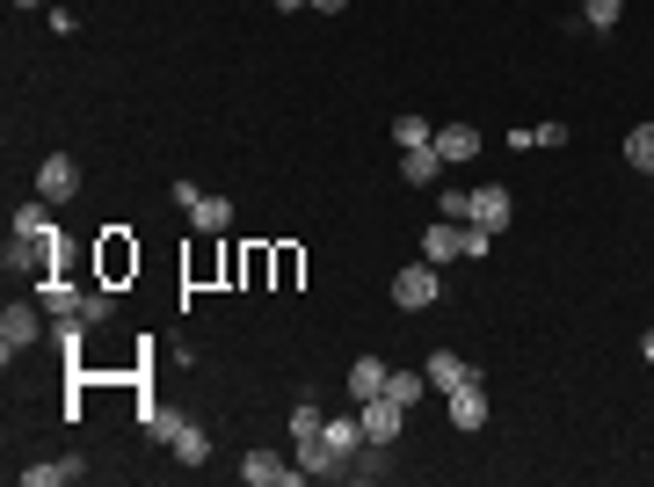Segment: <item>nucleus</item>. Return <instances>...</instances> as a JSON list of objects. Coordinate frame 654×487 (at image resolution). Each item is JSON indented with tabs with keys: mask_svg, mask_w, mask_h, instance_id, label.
<instances>
[{
	"mask_svg": "<svg viewBox=\"0 0 654 487\" xmlns=\"http://www.w3.org/2000/svg\"><path fill=\"white\" fill-rule=\"evenodd\" d=\"M320 437H328V451L342 459V473H349V459L371 444V437H363V414H328V422H320Z\"/></svg>",
	"mask_w": 654,
	"mask_h": 487,
	"instance_id": "8",
	"label": "nucleus"
},
{
	"mask_svg": "<svg viewBox=\"0 0 654 487\" xmlns=\"http://www.w3.org/2000/svg\"><path fill=\"white\" fill-rule=\"evenodd\" d=\"M37 335H44V306H23V298H15V306L0 313V357L15 364L23 349H37Z\"/></svg>",
	"mask_w": 654,
	"mask_h": 487,
	"instance_id": "4",
	"label": "nucleus"
},
{
	"mask_svg": "<svg viewBox=\"0 0 654 487\" xmlns=\"http://www.w3.org/2000/svg\"><path fill=\"white\" fill-rule=\"evenodd\" d=\"M110 313H117V298H110V292H88V298H80V320H110Z\"/></svg>",
	"mask_w": 654,
	"mask_h": 487,
	"instance_id": "27",
	"label": "nucleus"
},
{
	"mask_svg": "<svg viewBox=\"0 0 654 487\" xmlns=\"http://www.w3.org/2000/svg\"><path fill=\"white\" fill-rule=\"evenodd\" d=\"M509 219H516V196H509L502 182H480V190L465 196V226H480V233H509Z\"/></svg>",
	"mask_w": 654,
	"mask_h": 487,
	"instance_id": "2",
	"label": "nucleus"
},
{
	"mask_svg": "<svg viewBox=\"0 0 654 487\" xmlns=\"http://www.w3.org/2000/svg\"><path fill=\"white\" fill-rule=\"evenodd\" d=\"M626 168L632 175H654V124H632V131H626Z\"/></svg>",
	"mask_w": 654,
	"mask_h": 487,
	"instance_id": "19",
	"label": "nucleus"
},
{
	"mask_svg": "<svg viewBox=\"0 0 654 487\" xmlns=\"http://www.w3.org/2000/svg\"><path fill=\"white\" fill-rule=\"evenodd\" d=\"M175 430H182V414L175 408H145V437L153 444H175Z\"/></svg>",
	"mask_w": 654,
	"mask_h": 487,
	"instance_id": "23",
	"label": "nucleus"
},
{
	"mask_svg": "<svg viewBox=\"0 0 654 487\" xmlns=\"http://www.w3.org/2000/svg\"><path fill=\"white\" fill-rule=\"evenodd\" d=\"M306 8H313V15H342V8H349V0H306Z\"/></svg>",
	"mask_w": 654,
	"mask_h": 487,
	"instance_id": "30",
	"label": "nucleus"
},
{
	"mask_svg": "<svg viewBox=\"0 0 654 487\" xmlns=\"http://www.w3.org/2000/svg\"><path fill=\"white\" fill-rule=\"evenodd\" d=\"M444 408H451V430H480L487 422V386L480 379H465V386L444 393Z\"/></svg>",
	"mask_w": 654,
	"mask_h": 487,
	"instance_id": "10",
	"label": "nucleus"
},
{
	"mask_svg": "<svg viewBox=\"0 0 654 487\" xmlns=\"http://www.w3.org/2000/svg\"><path fill=\"white\" fill-rule=\"evenodd\" d=\"M88 465L80 459H44V465H23V487H66V480H80Z\"/></svg>",
	"mask_w": 654,
	"mask_h": 487,
	"instance_id": "15",
	"label": "nucleus"
},
{
	"mask_svg": "<svg viewBox=\"0 0 654 487\" xmlns=\"http://www.w3.org/2000/svg\"><path fill=\"white\" fill-rule=\"evenodd\" d=\"M422 371H429V386H436V393H451V386H465V379H480V371L465 364L459 349H436V357H429Z\"/></svg>",
	"mask_w": 654,
	"mask_h": 487,
	"instance_id": "13",
	"label": "nucleus"
},
{
	"mask_svg": "<svg viewBox=\"0 0 654 487\" xmlns=\"http://www.w3.org/2000/svg\"><path fill=\"white\" fill-rule=\"evenodd\" d=\"M436 298H444L436 262H408L400 277H393V306H400V313H422V306H436Z\"/></svg>",
	"mask_w": 654,
	"mask_h": 487,
	"instance_id": "3",
	"label": "nucleus"
},
{
	"mask_svg": "<svg viewBox=\"0 0 654 487\" xmlns=\"http://www.w3.org/2000/svg\"><path fill=\"white\" fill-rule=\"evenodd\" d=\"M393 139H400V153H414V146H429L436 139V124L429 117H393Z\"/></svg>",
	"mask_w": 654,
	"mask_h": 487,
	"instance_id": "21",
	"label": "nucleus"
},
{
	"mask_svg": "<svg viewBox=\"0 0 654 487\" xmlns=\"http://www.w3.org/2000/svg\"><path fill=\"white\" fill-rule=\"evenodd\" d=\"M422 386H429V371H393V379H386V400L414 408V400H422Z\"/></svg>",
	"mask_w": 654,
	"mask_h": 487,
	"instance_id": "20",
	"label": "nucleus"
},
{
	"mask_svg": "<svg viewBox=\"0 0 654 487\" xmlns=\"http://www.w3.org/2000/svg\"><path fill=\"white\" fill-rule=\"evenodd\" d=\"M436 175H444V153H436V146L400 153V182H414V190H422V182H436Z\"/></svg>",
	"mask_w": 654,
	"mask_h": 487,
	"instance_id": "17",
	"label": "nucleus"
},
{
	"mask_svg": "<svg viewBox=\"0 0 654 487\" xmlns=\"http://www.w3.org/2000/svg\"><path fill=\"white\" fill-rule=\"evenodd\" d=\"M640 357H647V364H654V328H647V335H640Z\"/></svg>",
	"mask_w": 654,
	"mask_h": 487,
	"instance_id": "31",
	"label": "nucleus"
},
{
	"mask_svg": "<svg viewBox=\"0 0 654 487\" xmlns=\"http://www.w3.org/2000/svg\"><path fill=\"white\" fill-rule=\"evenodd\" d=\"M80 298H88V292H73L66 277H44V284H37V306H44L51 320H66V313H80Z\"/></svg>",
	"mask_w": 654,
	"mask_h": 487,
	"instance_id": "14",
	"label": "nucleus"
},
{
	"mask_svg": "<svg viewBox=\"0 0 654 487\" xmlns=\"http://www.w3.org/2000/svg\"><path fill=\"white\" fill-rule=\"evenodd\" d=\"M241 480H247V487H298L306 473H298V459H277V451H247V459H241Z\"/></svg>",
	"mask_w": 654,
	"mask_h": 487,
	"instance_id": "5",
	"label": "nucleus"
},
{
	"mask_svg": "<svg viewBox=\"0 0 654 487\" xmlns=\"http://www.w3.org/2000/svg\"><path fill=\"white\" fill-rule=\"evenodd\" d=\"M386 379H393L386 357H363V364L349 371V400H379V393H386Z\"/></svg>",
	"mask_w": 654,
	"mask_h": 487,
	"instance_id": "16",
	"label": "nucleus"
},
{
	"mask_svg": "<svg viewBox=\"0 0 654 487\" xmlns=\"http://www.w3.org/2000/svg\"><path fill=\"white\" fill-rule=\"evenodd\" d=\"M175 204L190 212V226H196V233H226V226H233V204H226V196H211V190H196L190 175L175 182Z\"/></svg>",
	"mask_w": 654,
	"mask_h": 487,
	"instance_id": "1",
	"label": "nucleus"
},
{
	"mask_svg": "<svg viewBox=\"0 0 654 487\" xmlns=\"http://www.w3.org/2000/svg\"><path fill=\"white\" fill-rule=\"evenodd\" d=\"M320 422H328V414H320V408H313V393H306V400L291 408V437H306V430H320Z\"/></svg>",
	"mask_w": 654,
	"mask_h": 487,
	"instance_id": "25",
	"label": "nucleus"
},
{
	"mask_svg": "<svg viewBox=\"0 0 654 487\" xmlns=\"http://www.w3.org/2000/svg\"><path fill=\"white\" fill-rule=\"evenodd\" d=\"M15 241H59V233H51V204H44V196L15 212Z\"/></svg>",
	"mask_w": 654,
	"mask_h": 487,
	"instance_id": "18",
	"label": "nucleus"
},
{
	"mask_svg": "<svg viewBox=\"0 0 654 487\" xmlns=\"http://www.w3.org/2000/svg\"><path fill=\"white\" fill-rule=\"evenodd\" d=\"M269 8H284V15H298V8H306V0H269Z\"/></svg>",
	"mask_w": 654,
	"mask_h": 487,
	"instance_id": "32",
	"label": "nucleus"
},
{
	"mask_svg": "<svg viewBox=\"0 0 654 487\" xmlns=\"http://www.w3.org/2000/svg\"><path fill=\"white\" fill-rule=\"evenodd\" d=\"M451 255H465V226L459 219H436L429 233H422V262H451Z\"/></svg>",
	"mask_w": 654,
	"mask_h": 487,
	"instance_id": "12",
	"label": "nucleus"
},
{
	"mask_svg": "<svg viewBox=\"0 0 654 487\" xmlns=\"http://www.w3.org/2000/svg\"><path fill=\"white\" fill-rule=\"evenodd\" d=\"M436 153H444V168H465V161H480V131L473 124H436Z\"/></svg>",
	"mask_w": 654,
	"mask_h": 487,
	"instance_id": "9",
	"label": "nucleus"
},
{
	"mask_svg": "<svg viewBox=\"0 0 654 487\" xmlns=\"http://www.w3.org/2000/svg\"><path fill=\"white\" fill-rule=\"evenodd\" d=\"M357 414H363V437H371V451H386L393 437H400V400H386V393H379V400H357Z\"/></svg>",
	"mask_w": 654,
	"mask_h": 487,
	"instance_id": "7",
	"label": "nucleus"
},
{
	"mask_svg": "<svg viewBox=\"0 0 654 487\" xmlns=\"http://www.w3.org/2000/svg\"><path fill=\"white\" fill-rule=\"evenodd\" d=\"M487 247H495V233H480V226H465V255H473V262H487Z\"/></svg>",
	"mask_w": 654,
	"mask_h": 487,
	"instance_id": "29",
	"label": "nucleus"
},
{
	"mask_svg": "<svg viewBox=\"0 0 654 487\" xmlns=\"http://www.w3.org/2000/svg\"><path fill=\"white\" fill-rule=\"evenodd\" d=\"M204 451H211V437H204L196 422H182V430H175V459H182V465H204Z\"/></svg>",
	"mask_w": 654,
	"mask_h": 487,
	"instance_id": "22",
	"label": "nucleus"
},
{
	"mask_svg": "<svg viewBox=\"0 0 654 487\" xmlns=\"http://www.w3.org/2000/svg\"><path fill=\"white\" fill-rule=\"evenodd\" d=\"M531 146H567V124H560V117H546V124L531 131Z\"/></svg>",
	"mask_w": 654,
	"mask_h": 487,
	"instance_id": "28",
	"label": "nucleus"
},
{
	"mask_svg": "<svg viewBox=\"0 0 654 487\" xmlns=\"http://www.w3.org/2000/svg\"><path fill=\"white\" fill-rule=\"evenodd\" d=\"M618 15H626V0H581V23L589 29H611Z\"/></svg>",
	"mask_w": 654,
	"mask_h": 487,
	"instance_id": "24",
	"label": "nucleus"
},
{
	"mask_svg": "<svg viewBox=\"0 0 654 487\" xmlns=\"http://www.w3.org/2000/svg\"><path fill=\"white\" fill-rule=\"evenodd\" d=\"M37 196H44V204L80 196V168H73V153H44V168H37Z\"/></svg>",
	"mask_w": 654,
	"mask_h": 487,
	"instance_id": "6",
	"label": "nucleus"
},
{
	"mask_svg": "<svg viewBox=\"0 0 654 487\" xmlns=\"http://www.w3.org/2000/svg\"><path fill=\"white\" fill-rule=\"evenodd\" d=\"M131 262H139V255H131V247H124V241H110V247H102V269H110V277H124V269H131Z\"/></svg>",
	"mask_w": 654,
	"mask_h": 487,
	"instance_id": "26",
	"label": "nucleus"
},
{
	"mask_svg": "<svg viewBox=\"0 0 654 487\" xmlns=\"http://www.w3.org/2000/svg\"><path fill=\"white\" fill-rule=\"evenodd\" d=\"M291 444H298V473H313V480H335V473H342V459L328 451L320 430H306V437H291Z\"/></svg>",
	"mask_w": 654,
	"mask_h": 487,
	"instance_id": "11",
	"label": "nucleus"
}]
</instances>
